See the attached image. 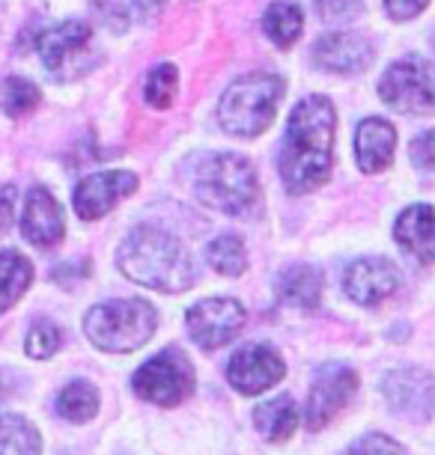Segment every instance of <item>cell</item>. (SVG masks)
Masks as SVG:
<instances>
[{
    "mask_svg": "<svg viewBox=\"0 0 435 455\" xmlns=\"http://www.w3.org/2000/svg\"><path fill=\"white\" fill-rule=\"evenodd\" d=\"M254 426H257V432L271 443L289 441L298 426V408L293 396L284 393V396H275L257 405V411H254Z\"/></svg>",
    "mask_w": 435,
    "mask_h": 455,
    "instance_id": "ffe728a7",
    "label": "cell"
},
{
    "mask_svg": "<svg viewBox=\"0 0 435 455\" xmlns=\"http://www.w3.org/2000/svg\"><path fill=\"white\" fill-rule=\"evenodd\" d=\"M90 24L87 21H66L60 24V28L42 33L39 36V54L45 60V66L51 72H60L63 75L66 63H72V60H78V54L84 48L90 45Z\"/></svg>",
    "mask_w": 435,
    "mask_h": 455,
    "instance_id": "2e32d148",
    "label": "cell"
},
{
    "mask_svg": "<svg viewBox=\"0 0 435 455\" xmlns=\"http://www.w3.org/2000/svg\"><path fill=\"white\" fill-rule=\"evenodd\" d=\"M379 96L394 110H399V114H430L435 101L432 63L426 57L397 60L382 75Z\"/></svg>",
    "mask_w": 435,
    "mask_h": 455,
    "instance_id": "52a82bcc",
    "label": "cell"
},
{
    "mask_svg": "<svg viewBox=\"0 0 435 455\" xmlns=\"http://www.w3.org/2000/svg\"><path fill=\"white\" fill-rule=\"evenodd\" d=\"M21 233L30 244L36 247H54L63 242L66 220L63 209L51 196L48 188H33L24 203V218H21Z\"/></svg>",
    "mask_w": 435,
    "mask_h": 455,
    "instance_id": "5bb4252c",
    "label": "cell"
},
{
    "mask_svg": "<svg viewBox=\"0 0 435 455\" xmlns=\"http://www.w3.org/2000/svg\"><path fill=\"white\" fill-rule=\"evenodd\" d=\"M313 57L334 75H358L373 63V45L358 33H326L313 45Z\"/></svg>",
    "mask_w": 435,
    "mask_h": 455,
    "instance_id": "9a60e30c",
    "label": "cell"
},
{
    "mask_svg": "<svg viewBox=\"0 0 435 455\" xmlns=\"http://www.w3.org/2000/svg\"><path fill=\"white\" fill-rule=\"evenodd\" d=\"M399 286V271L385 256H364L355 265H349L343 289L355 304L376 307L385 298H391Z\"/></svg>",
    "mask_w": 435,
    "mask_h": 455,
    "instance_id": "4fadbf2b",
    "label": "cell"
},
{
    "mask_svg": "<svg viewBox=\"0 0 435 455\" xmlns=\"http://www.w3.org/2000/svg\"><path fill=\"white\" fill-rule=\"evenodd\" d=\"M42 437L21 414H0V455H39Z\"/></svg>",
    "mask_w": 435,
    "mask_h": 455,
    "instance_id": "7402d4cb",
    "label": "cell"
},
{
    "mask_svg": "<svg viewBox=\"0 0 435 455\" xmlns=\"http://www.w3.org/2000/svg\"><path fill=\"white\" fill-rule=\"evenodd\" d=\"M60 342H63V333H60L57 324L39 319L28 333V355L36 360H45L60 348Z\"/></svg>",
    "mask_w": 435,
    "mask_h": 455,
    "instance_id": "83f0119b",
    "label": "cell"
},
{
    "mask_svg": "<svg viewBox=\"0 0 435 455\" xmlns=\"http://www.w3.org/2000/svg\"><path fill=\"white\" fill-rule=\"evenodd\" d=\"M10 390H12L10 375H6V372H0V399H6V396H10Z\"/></svg>",
    "mask_w": 435,
    "mask_h": 455,
    "instance_id": "e575fe53",
    "label": "cell"
},
{
    "mask_svg": "<svg viewBox=\"0 0 435 455\" xmlns=\"http://www.w3.org/2000/svg\"><path fill=\"white\" fill-rule=\"evenodd\" d=\"M0 105H4V110L10 116L30 114V110L39 105L36 84H30V81H24V78H6L4 90H0Z\"/></svg>",
    "mask_w": 435,
    "mask_h": 455,
    "instance_id": "484cf974",
    "label": "cell"
},
{
    "mask_svg": "<svg viewBox=\"0 0 435 455\" xmlns=\"http://www.w3.org/2000/svg\"><path fill=\"white\" fill-rule=\"evenodd\" d=\"M132 387L141 399L152 402V405L176 408L197 387V375H194V366L185 351L165 348L134 372Z\"/></svg>",
    "mask_w": 435,
    "mask_h": 455,
    "instance_id": "8992f818",
    "label": "cell"
},
{
    "mask_svg": "<svg viewBox=\"0 0 435 455\" xmlns=\"http://www.w3.org/2000/svg\"><path fill=\"white\" fill-rule=\"evenodd\" d=\"M12 196H15L12 188H4V191H0V233H4V229L10 227V218H12Z\"/></svg>",
    "mask_w": 435,
    "mask_h": 455,
    "instance_id": "d6a6232c",
    "label": "cell"
},
{
    "mask_svg": "<svg viewBox=\"0 0 435 455\" xmlns=\"http://www.w3.org/2000/svg\"><path fill=\"white\" fill-rule=\"evenodd\" d=\"M280 99H284V81L269 72H254L224 90L218 123L236 137H257L271 125Z\"/></svg>",
    "mask_w": 435,
    "mask_h": 455,
    "instance_id": "5b68a950",
    "label": "cell"
},
{
    "mask_svg": "<svg viewBox=\"0 0 435 455\" xmlns=\"http://www.w3.org/2000/svg\"><path fill=\"white\" fill-rule=\"evenodd\" d=\"M319 19L326 24H349L361 15V0H317Z\"/></svg>",
    "mask_w": 435,
    "mask_h": 455,
    "instance_id": "f546056e",
    "label": "cell"
},
{
    "mask_svg": "<svg viewBox=\"0 0 435 455\" xmlns=\"http://www.w3.org/2000/svg\"><path fill=\"white\" fill-rule=\"evenodd\" d=\"M278 295L289 307L313 310L322 298V274L313 265H293L278 277Z\"/></svg>",
    "mask_w": 435,
    "mask_h": 455,
    "instance_id": "d6986e66",
    "label": "cell"
},
{
    "mask_svg": "<svg viewBox=\"0 0 435 455\" xmlns=\"http://www.w3.org/2000/svg\"><path fill=\"white\" fill-rule=\"evenodd\" d=\"M57 411H60V417L69 419V423H87L99 411V390L93 387L90 381L66 384L57 396Z\"/></svg>",
    "mask_w": 435,
    "mask_h": 455,
    "instance_id": "cb8c5ba5",
    "label": "cell"
},
{
    "mask_svg": "<svg viewBox=\"0 0 435 455\" xmlns=\"http://www.w3.org/2000/svg\"><path fill=\"white\" fill-rule=\"evenodd\" d=\"M355 390H358V372L352 366L326 363L310 384V396H307V408H304V426L310 432L326 428L352 402Z\"/></svg>",
    "mask_w": 435,
    "mask_h": 455,
    "instance_id": "ba28073f",
    "label": "cell"
},
{
    "mask_svg": "<svg viewBox=\"0 0 435 455\" xmlns=\"http://www.w3.org/2000/svg\"><path fill=\"white\" fill-rule=\"evenodd\" d=\"M206 262L218 274H227V277H238V274H245L247 253H245L242 238L238 235H218L215 242L206 247Z\"/></svg>",
    "mask_w": 435,
    "mask_h": 455,
    "instance_id": "d4e9b609",
    "label": "cell"
},
{
    "mask_svg": "<svg viewBox=\"0 0 435 455\" xmlns=\"http://www.w3.org/2000/svg\"><path fill=\"white\" fill-rule=\"evenodd\" d=\"M343 455H408V452H406L403 443L394 441V437L373 432V435L358 437V441L349 446Z\"/></svg>",
    "mask_w": 435,
    "mask_h": 455,
    "instance_id": "f1b7e54d",
    "label": "cell"
},
{
    "mask_svg": "<svg viewBox=\"0 0 435 455\" xmlns=\"http://www.w3.org/2000/svg\"><path fill=\"white\" fill-rule=\"evenodd\" d=\"M134 4H138V10H141L143 15H152V12H158L161 6L167 4V0H134Z\"/></svg>",
    "mask_w": 435,
    "mask_h": 455,
    "instance_id": "836d02e7",
    "label": "cell"
},
{
    "mask_svg": "<svg viewBox=\"0 0 435 455\" xmlns=\"http://www.w3.org/2000/svg\"><path fill=\"white\" fill-rule=\"evenodd\" d=\"M337 114L326 96H307L293 108L284 146H280V179L289 194H310L326 185L331 173Z\"/></svg>",
    "mask_w": 435,
    "mask_h": 455,
    "instance_id": "6da1fadb",
    "label": "cell"
},
{
    "mask_svg": "<svg viewBox=\"0 0 435 455\" xmlns=\"http://www.w3.org/2000/svg\"><path fill=\"white\" fill-rule=\"evenodd\" d=\"M432 143H435V134L426 132L421 134L417 140L412 143V156H415V164L421 170H432Z\"/></svg>",
    "mask_w": 435,
    "mask_h": 455,
    "instance_id": "1f68e13d",
    "label": "cell"
},
{
    "mask_svg": "<svg viewBox=\"0 0 435 455\" xmlns=\"http://www.w3.org/2000/svg\"><path fill=\"white\" fill-rule=\"evenodd\" d=\"M394 146H397V132L394 125L385 123V119H364L358 125V137H355V152H358V167L364 173H382L391 158H394Z\"/></svg>",
    "mask_w": 435,
    "mask_h": 455,
    "instance_id": "e0dca14e",
    "label": "cell"
},
{
    "mask_svg": "<svg viewBox=\"0 0 435 455\" xmlns=\"http://www.w3.org/2000/svg\"><path fill=\"white\" fill-rule=\"evenodd\" d=\"M430 0H385V10L394 21H408L426 10Z\"/></svg>",
    "mask_w": 435,
    "mask_h": 455,
    "instance_id": "4dcf8cb0",
    "label": "cell"
},
{
    "mask_svg": "<svg viewBox=\"0 0 435 455\" xmlns=\"http://www.w3.org/2000/svg\"><path fill=\"white\" fill-rule=\"evenodd\" d=\"M185 328L200 348L215 351L236 339L238 331L245 328V307L236 298H206L189 310Z\"/></svg>",
    "mask_w": 435,
    "mask_h": 455,
    "instance_id": "9c48e42d",
    "label": "cell"
},
{
    "mask_svg": "<svg viewBox=\"0 0 435 455\" xmlns=\"http://www.w3.org/2000/svg\"><path fill=\"white\" fill-rule=\"evenodd\" d=\"M176 68L165 63V66H158V68H152L149 72V78H147V101L152 108H158V110H165L173 105V96H176Z\"/></svg>",
    "mask_w": 435,
    "mask_h": 455,
    "instance_id": "4316f807",
    "label": "cell"
},
{
    "mask_svg": "<svg viewBox=\"0 0 435 455\" xmlns=\"http://www.w3.org/2000/svg\"><path fill=\"white\" fill-rule=\"evenodd\" d=\"M33 283V265L19 251H0V313H6Z\"/></svg>",
    "mask_w": 435,
    "mask_h": 455,
    "instance_id": "44dd1931",
    "label": "cell"
},
{
    "mask_svg": "<svg viewBox=\"0 0 435 455\" xmlns=\"http://www.w3.org/2000/svg\"><path fill=\"white\" fill-rule=\"evenodd\" d=\"M397 242L406 247L408 253L417 256L423 265H432L435 259V218L430 203H417L412 209L399 214L394 227Z\"/></svg>",
    "mask_w": 435,
    "mask_h": 455,
    "instance_id": "ac0fdd59",
    "label": "cell"
},
{
    "mask_svg": "<svg viewBox=\"0 0 435 455\" xmlns=\"http://www.w3.org/2000/svg\"><path fill=\"white\" fill-rule=\"evenodd\" d=\"M304 28V15L295 4H271L266 19H262V30L275 42L278 48H293Z\"/></svg>",
    "mask_w": 435,
    "mask_h": 455,
    "instance_id": "603a6c76",
    "label": "cell"
},
{
    "mask_svg": "<svg viewBox=\"0 0 435 455\" xmlns=\"http://www.w3.org/2000/svg\"><path fill=\"white\" fill-rule=\"evenodd\" d=\"M158 328L156 307L143 298H117L93 307L84 319L90 342L101 351H138Z\"/></svg>",
    "mask_w": 435,
    "mask_h": 455,
    "instance_id": "277c9868",
    "label": "cell"
},
{
    "mask_svg": "<svg viewBox=\"0 0 435 455\" xmlns=\"http://www.w3.org/2000/svg\"><path fill=\"white\" fill-rule=\"evenodd\" d=\"M119 271L156 291H185L197 283L191 253L176 235L158 227H134L117 253Z\"/></svg>",
    "mask_w": 435,
    "mask_h": 455,
    "instance_id": "7a4b0ae2",
    "label": "cell"
},
{
    "mask_svg": "<svg viewBox=\"0 0 435 455\" xmlns=\"http://www.w3.org/2000/svg\"><path fill=\"white\" fill-rule=\"evenodd\" d=\"M382 393L391 411L415 419L432 417V378L426 369L399 366L382 378Z\"/></svg>",
    "mask_w": 435,
    "mask_h": 455,
    "instance_id": "8fae6325",
    "label": "cell"
},
{
    "mask_svg": "<svg viewBox=\"0 0 435 455\" xmlns=\"http://www.w3.org/2000/svg\"><path fill=\"white\" fill-rule=\"evenodd\" d=\"M194 191L206 205L233 218H254L262 209V191L251 161L233 152L203 158L194 176Z\"/></svg>",
    "mask_w": 435,
    "mask_h": 455,
    "instance_id": "3957f363",
    "label": "cell"
},
{
    "mask_svg": "<svg viewBox=\"0 0 435 455\" xmlns=\"http://www.w3.org/2000/svg\"><path fill=\"white\" fill-rule=\"evenodd\" d=\"M284 375H286L284 360H280L275 348L262 346V342H251V346L238 348L236 355L230 357V366H227V381L233 384L238 393H245V396L266 393L269 387H275Z\"/></svg>",
    "mask_w": 435,
    "mask_h": 455,
    "instance_id": "30bf717a",
    "label": "cell"
},
{
    "mask_svg": "<svg viewBox=\"0 0 435 455\" xmlns=\"http://www.w3.org/2000/svg\"><path fill=\"white\" fill-rule=\"evenodd\" d=\"M138 191V176L125 170H110V173H96L81 179L75 188V212L81 220H99L117 205V200Z\"/></svg>",
    "mask_w": 435,
    "mask_h": 455,
    "instance_id": "7c38bea8",
    "label": "cell"
}]
</instances>
